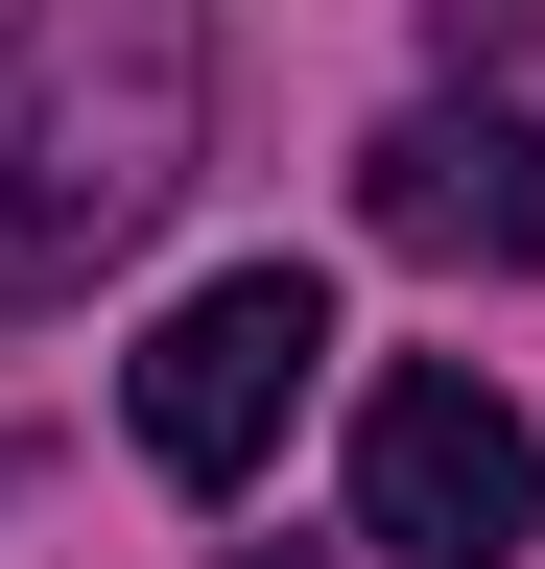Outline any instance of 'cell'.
Masks as SVG:
<instances>
[{"instance_id":"6da1fadb","label":"cell","mask_w":545,"mask_h":569,"mask_svg":"<svg viewBox=\"0 0 545 569\" xmlns=\"http://www.w3.org/2000/svg\"><path fill=\"white\" fill-rule=\"evenodd\" d=\"M214 167V24L190 0H24L0 24V309H72Z\"/></svg>"},{"instance_id":"7a4b0ae2","label":"cell","mask_w":545,"mask_h":569,"mask_svg":"<svg viewBox=\"0 0 545 569\" xmlns=\"http://www.w3.org/2000/svg\"><path fill=\"white\" fill-rule=\"evenodd\" d=\"M356 546L380 569H522L545 546V427L474 380V356H403L356 403Z\"/></svg>"},{"instance_id":"3957f363","label":"cell","mask_w":545,"mask_h":569,"mask_svg":"<svg viewBox=\"0 0 545 569\" xmlns=\"http://www.w3.org/2000/svg\"><path fill=\"white\" fill-rule=\"evenodd\" d=\"M309 380H332V284H309V261H238V284H190V309L143 332L119 427H143V475L238 498L261 451H285V403H309Z\"/></svg>"},{"instance_id":"277c9868","label":"cell","mask_w":545,"mask_h":569,"mask_svg":"<svg viewBox=\"0 0 545 569\" xmlns=\"http://www.w3.org/2000/svg\"><path fill=\"white\" fill-rule=\"evenodd\" d=\"M356 213L403 261H474V284H522L545 261V142L498 119V71L474 96H427V119H380V167H356Z\"/></svg>"},{"instance_id":"5b68a950","label":"cell","mask_w":545,"mask_h":569,"mask_svg":"<svg viewBox=\"0 0 545 569\" xmlns=\"http://www.w3.org/2000/svg\"><path fill=\"white\" fill-rule=\"evenodd\" d=\"M285 569H309V546H285Z\"/></svg>"}]
</instances>
